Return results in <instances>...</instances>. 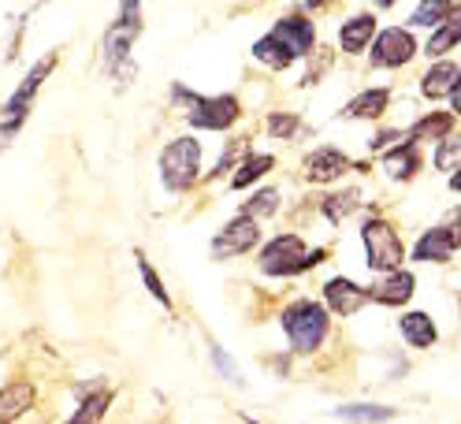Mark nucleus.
Here are the masks:
<instances>
[{
    "label": "nucleus",
    "mask_w": 461,
    "mask_h": 424,
    "mask_svg": "<svg viewBox=\"0 0 461 424\" xmlns=\"http://www.w3.org/2000/svg\"><path fill=\"white\" fill-rule=\"evenodd\" d=\"M279 320H283L286 335H291V347H294L298 354L321 350L324 338H328V328H331L328 309H324L321 302H312V298H302V302H294V305H286Z\"/></svg>",
    "instance_id": "obj_1"
},
{
    "label": "nucleus",
    "mask_w": 461,
    "mask_h": 424,
    "mask_svg": "<svg viewBox=\"0 0 461 424\" xmlns=\"http://www.w3.org/2000/svg\"><path fill=\"white\" fill-rule=\"evenodd\" d=\"M197 167H201V146L197 138H176L171 146L160 153V179L171 194H183L197 183Z\"/></svg>",
    "instance_id": "obj_2"
},
{
    "label": "nucleus",
    "mask_w": 461,
    "mask_h": 424,
    "mask_svg": "<svg viewBox=\"0 0 461 424\" xmlns=\"http://www.w3.org/2000/svg\"><path fill=\"white\" fill-rule=\"evenodd\" d=\"M321 261H324V249L309 253L298 235H279L261 249V268L268 275H298V272L321 265Z\"/></svg>",
    "instance_id": "obj_3"
},
{
    "label": "nucleus",
    "mask_w": 461,
    "mask_h": 424,
    "mask_svg": "<svg viewBox=\"0 0 461 424\" xmlns=\"http://www.w3.org/2000/svg\"><path fill=\"white\" fill-rule=\"evenodd\" d=\"M52 68H56V52H49L45 60H38L31 71H26L23 86L12 94L8 108H5V116H0V141H8V138H12V134L23 127L26 112H31V104H34V97H38V90H41V82L52 75Z\"/></svg>",
    "instance_id": "obj_4"
},
{
    "label": "nucleus",
    "mask_w": 461,
    "mask_h": 424,
    "mask_svg": "<svg viewBox=\"0 0 461 424\" xmlns=\"http://www.w3.org/2000/svg\"><path fill=\"white\" fill-rule=\"evenodd\" d=\"M361 239H365V253H368V268H376V272L402 268V257H406V246H402L398 231L391 228V223H387L384 216L365 220Z\"/></svg>",
    "instance_id": "obj_5"
},
{
    "label": "nucleus",
    "mask_w": 461,
    "mask_h": 424,
    "mask_svg": "<svg viewBox=\"0 0 461 424\" xmlns=\"http://www.w3.org/2000/svg\"><path fill=\"white\" fill-rule=\"evenodd\" d=\"M242 116V104L235 94H216V97H190V127L197 131H227Z\"/></svg>",
    "instance_id": "obj_6"
},
{
    "label": "nucleus",
    "mask_w": 461,
    "mask_h": 424,
    "mask_svg": "<svg viewBox=\"0 0 461 424\" xmlns=\"http://www.w3.org/2000/svg\"><path fill=\"white\" fill-rule=\"evenodd\" d=\"M257 242H261V228H257L253 216H239L230 220L227 228L212 239V257H242V253H249Z\"/></svg>",
    "instance_id": "obj_7"
},
{
    "label": "nucleus",
    "mask_w": 461,
    "mask_h": 424,
    "mask_svg": "<svg viewBox=\"0 0 461 424\" xmlns=\"http://www.w3.org/2000/svg\"><path fill=\"white\" fill-rule=\"evenodd\" d=\"M417 56V41L410 31H402V26H391V31H384L376 38V45H372V68H402L410 64Z\"/></svg>",
    "instance_id": "obj_8"
},
{
    "label": "nucleus",
    "mask_w": 461,
    "mask_h": 424,
    "mask_svg": "<svg viewBox=\"0 0 461 424\" xmlns=\"http://www.w3.org/2000/svg\"><path fill=\"white\" fill-rule=\"evenodd\" d=\"M272 38L291 49V52H294V60H298V56H309V52L316 49L312 19H305V15H283V19L272 26Z\"/></svg>",
    "instance_id": "obj_9"
},
{
    "label": "nucleus",
    "mask_w": 461,
    "mask_h": 424,
    "mask_svg": "<svg viewBox=\"0 0 461 424\" xmlns=\"http://www.w3.org/2000/svg\"><path fill=\"white\" fill-rule=\"evenodd\" d=\"M454 253H457V231H454V223H443V228H431L420 235V242L413 246V261L447 265Z\"/></svg>",
    "instance_id": "obj_10"
},
{
    "label": "nucleus",
    "mask_w": 461,
    "mask_h": 424,
    "mask_svg": "<svg viewBox=\"0 0 461 424\" xmlns=\"http://www.w3.org/2000/svg\"><path fill=\"white\" fill-rule=\"evenodd\" d=\"M413 287L417 279L413 272H402V268H391L376 287H368V302H380V305H391V309H402L410 298H413Z\"/></svg>",
    "instance_id": "obj_11"
},
{
    "label": "nucleus",
    "mask_w": 461,
    "mask_h": 424,
    "mask_svg": "<svg viewBox=\"0 0 461 424\" xmlns=\"http://www.w3.org/2000/svg\"><path fill=\"white\" fill-rule=\"evenodd\" d=\"M324 298H328V309H331L335 317H354L357 309L368 302V291H365V287H357L354 279L335 275V279H328V283H324Z\"/></svg>",
    "instance_id": "obj_12"
},
{
    "label": "nucleus",
    "mask_w": 461,
    "mask_h": 424,
    "mask_svg": "<svg viewBox=\"0 0 461 424\" xmlns=\"http://www.w3.org/2000/svg\"><path fill=\"white\" fill-rule=\"evenodd\" d=\"M350 167H354V160L346 153H339V149H331V146L312 149L305 157V176L312 183H335V179H342L346 172H350Z\"/></svg>",
    "instance_id": "obj_13"
},
{
    "label": "nucleus",
    "mask_w": 461,
    "mask_h": 424,
    "mask_svg": "<svg viewBox=\"0 0 461 424\" xmlns=\"http://www.w3.org/2000/svg\"><path fill=\"white\" fill-rule=\"evenodd\" d=\"M398 331H402V338H406L413 350L436 347V338H439V331H436V324H431L428 313H402L398 317Z\"/></svg>",
    "instance_id": "obj_14"
},
{
    "label": "nucleus",
    "mask_w": 461,
    "mask_h": 424,
    "mask_svg": "<svg viewBox=\"0 0 461 424\" xmlns=\"http://www.w3.org/2000/svg\"><path fill=\"white\" fill-rule=\"evenodd\" d=\"M417 167H420V153H417V141H413V138L398 141V146L384 157V172H387L391 179H413Z\"/></svg>",
    "instance_id": "obj_15"
},
{
    "label": "nucleus",
    "mask_w": 461,
    "mask_h": 424,
    "mask_svg": "<svg viewBox=\"0 0 461 424\" xmlns=\"http://www.w3.org/2000/svg\"><path fill=\"white\" fill-rule=\"evenodd\" d=\"M372 34H376V19H372V15H354V19H346V23H342V31H339V45H342V52L357 56V52H365V49H368Z\"/></svg>",
    "instance_id": "obj_16"
},
{
    "label": "nucleus",
    "mask_w": 461,
    "mask_h": 424,
    "mask_svg": "<svg viewBox=\"0 0 461 424\" xmlns=\"http://www.w3.org/2000/svg\"><path fill=\"white\" fill-rule=\"evenodd\" d=\"M457 64H450V60H443V64H436L428 75H424V82H420V90H424V97H431V101H439V97H447L454 86H457Z\"/></svg>",
    "instance_id": "obj_17"
},
{
    "label": "nucleus",
    "mask_w": 461,
    "mask_h": 424,
    "mask_svg": "<svg viewBox=\"0 0 461 424\" xmlns=\"http://www.w3.org/2000/svg\"><path fill=\"white\" fill-rule=\"evenodd\" d=\"M253 56H257V60H261L265 68H272V71H286V68L294 64V52L286 49L283 41H276L272 34H265V38L253 41Z\"/></svg>",
    "instance_id": "obj_18"
},
{
    "label": "nucleus",
    "mask_w": 461,
    "mask_h": 424,
    "mask_svg": "<svg viewBox=\"0 0 461 424\" xmlns=\"http://www.w3.org/2000/svg\"><path fill=\"white\" fill-rule=\"evenodd\" d=\"M34 406V387L31 383H12L0 391V420H15Z\"/></svg>",
    "instance_id": "obj_19"
},
{
    "label": "nucleus",
    "mask_w": 461,
    "mask_h": 424,
    "mask_svg": "<svg viewBox=\"0 0 461 424\" xmlns=\"http://www.w3.org/2000/svg\"><path fill=\"white\" fill-rule=\"evenodd\" d=\"M387 101H391L387 90H368V94H361V97H354L350 104H346L342 116L346 120H376V116H384Z\"/></svg>",
    "instance_id": "obj_20"
},
{
    "label": "nucleus",
    "mask_w": 461,
    "mask_h": 424,
    "mask_svg": "<svg viewBox=\"0 0 461 424\" xmlns=\"http://www.w3.org/2000/svg\"><path fill=\"white\" fill-rule=\"evenodd\" d=\"M443 134H454V112H431V116H424V120H417V123L410 127L406 138H413V141H431V138H443Z\"/></svg>",
    "instance_id": "obj_21"
},
{
    "label": "nucleus",
    "mask_w": 461,
    "mask_h": 424,
    "mask_svg": "<svg viewBox=\"0 0 461 424\" xmlns=\"http://www.w3.org/2000/svg\"><path fill=\"white\" fill-rule=\"evenodd\" d=\"M272 167H276V157H268V153H249V157L242 160V172H235V179H230V186L246 190L249 183H257L261 176H268Z\"/></svg>",
    "instance_id": "obj_22"
},
{
    "label": "nucleus",
    "mask_w": 461,
    "mask_h": 424,
    "mask_svg": "<svg viewBox=\"0 0 461 424\" xmlns=\"http://www.w3.org/2000/svg\"><path fill=\"white\" fill-rule=\"evenodd\" d=\"M457 38H461V23H457V12H454V15H447V19L439 23V31L428 38L424 52H428V56H447V52L457 45Z\"/></svg>",
    "instance_id": "obj_23"
},
{
    "label": "nucleus",
    "mask_w": 461,
    "mask_h": 424,
    "mask_svg": "<svg viewBox=\"0 0 461 424\" xmlns=\"http://www.w3.org/2000/svg\"><path fill=\"white\" fill-rule=\"evenodd\" d=\"M447 15H454V0H420L413 12V26H439Z\"/></svg>",
    "instance_id": "obj_24"
},
{
    "label": "nucleus",
    "mask_w": 461,
    "mask_h": 424,
    "mask_svg": "<svg viewBox=\"0 0 461 424\" xmlns=\"http://www.w3.org/2000/svg\"><path fill=\"white\" fill-rule=\"evenodd\" d=\"M134 265H138L141 279H146V287H149V294H153L157 302H164V309H171V294H167V287H164V283H160V275L153 272V265L146 261V253H134Z\"/></svg>",
    "instance_id": "obj_25"
},
{
    "label": "nucleus",
    "mask_w": 461,
    "mask_h": 424,
    "mask_svg": "<svg viewBox=\"0 0 461 424\" xmlns=\"http://www.w3.org/2000/svg\"><path fill=\"white\" fill-rule=\"evenodd\" d=\"M279 209V194L276 190H257L249 202L242 205V216H253V220H261V216H272Z\"/></svg>",
    "instance_id": "obj_26"
},
{
    "label": "nucleus",
    "mask_w": 461,
    "mask_h": 424,
    "mask_svg": "<svg viewBox=\"0 0 461 424\" xmlns=\"http://www.w3.org/2000/svg\"><path fill=\"white\" fill-rule=\"evenodd\" d=\"M108 402H112V391L101 383L94 399H86V402H82V410H75V420H78V424H86V420H101V417H104V410H108Z\"/></svg>",
    "instance_id": "obj_27"
},
{
    "label": "nucleus",
    "mask_w": 461,
    "mask_h": 424,
    "mask_svg": "<svg viewBox=\"0 0 461 424\" xmlns=\"http://www.w3.org/2000/svg\"><path fill=\"white\" fill-rule=\"evenodd\" d=\"M357 205H361V202H357V194H354V190H346V194H331L328 202H324V216H328L331 223H339L342 216H350Z\"/></svg>",
    "instance_id": "obj_28"
},
{
    "label": "nucleus",
    "mask_w": 461,
    "mask_h": 424,
    "mask_svg": "<svg viewBox=\"0 0 461 424\" xmlns=\"http://www.w3.org/2000/svg\"><path fill=\"white\" fill-rule=\"evenodd\" d=\"M439 141H443V146L436 149V167H439V172H454L457 160H461V138L443 134Z\"/></svg>",
    "instance_id": "obj_29"
},
{
    "label": "nucleus",
    "mask_w": 461,
    "mask_h": 424,
    "mask_svg": "<svg viewBox=\"0 0 461 424\" xmlns=\"http://www.w3.org/2000/svg\"><path fill=\"white\" fill-rule=\"evenodd\" d=\"M335 417H342V420H391L394 410H384V406H339Z\"/></svg>",
    "instance_id": "obj_30"
},
{
    "label": "nucleus",
    "mask_w": 461,
    "mask_h": 424,
    "mask_svg": "<svg viewBox=\"0 0 461 424\" xmlns=\"http://www.w3.org/2000/svg\"><path fill=\"white\" fill-rule=\"evenodd\" d=\"M302 131V120L298 116H283V112H276V116H268V134L272 138H294Z\"/></svg>",
    "instance_id": "obj_31"
},
{
    "label": "nucleus",
    "mask_w": 461,
    "mask_h": 424,
    "mask_svg": "<svg viewBox=\"0 0 461 424\" xmlns=\"http://www.w3.org/2000/svg\"><path fill=\"white\" fill-rule=\"evenodd\" d=\"M298 5H302V8H312V12H316V8H324V5H331V0H298Z\"/></svg>",
    "instance_id": "obj_32"
},
{
    "label": "nucleus",
    "mask_w": 461,
    "mask_h": 424,
    "mask_svg": "<svg viewBox=\"0 0 461 424\" xmlns=\"http://www.w3.org/2000/svg\"><path fill=\"white\" fill-rule=\"evenodd\" d=\"M394 5V0H376V8H391Z\"/></svg>",
    "instance_id": "obj_33"
}]
</instances>
